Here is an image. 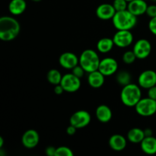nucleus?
I'll list each match as a JSON object with an SVG mask.
<instances>
[{"instance_id": "f257e3e1", "label": "nucleus", "mask_w": 156, "mask_h": 156, "mask_svg": "<svg viewBox=\"0 0 156 156\" xmlns=\"http://www.w3.org/2000/svg\"><path fill=\"white\" fill-rule=\"evenodd\" d=\"M21 25L17 19L12 16H2L0 18V39L2 41H12L18 36Z\"/></svg>"}, {"instance_id": "f03ea898", "label": "nucleus", "mask_w": 156, "mask_h": 156, "mask_svg": "<svg viewBox=\"0 0 156 156\" xmlns=\"http://www.w3.org/2000/svg\"><path fill=\"white\" fill-rule=\"evenodd\" d=\"M112 23L117 30H131L137 24V16L131 13L128 9L116 12Z\"/></svg>"}, {"instance_id": "7ed1b4c3", "label": "nucleus", "mask_w": 156, "mask_h": 156, "mask_svg": "<svg viewBox=\"0 0 156 156\" xmlns=\"http://www.w3.org/2000/svg\"><path fill=\"white\" fill-rule=\"evenodd\" d=\"M141 87L139 85L133 83H129V85L123 87L120 92V99L125 106L135 107L142 98Z\"/></svg>"}, {"instance_id": "20e7f679", "label": "nucleus", "mask_w": 156, "mask_h": 156, "mask_svg": "<svg viewBox=\"0 0 156 156\" xmlns=\"http://www.w3.org/2000/svg\"><path fill=\"white\" fill-rule=\"evenodd\" d=\"M100 62L101 59L97 52L91 49L84 50L79 56V64L88 73L98 70Z\"/></svg>"}, {"instance_id": "39448f33", "label": "nucleus", "mask_w": 156, "mask_h": 156, "mask_svg": "<svg viewBox=\"0 0 156 156\" xmlns=\"http://www.w3.org/2000/svg\"><path fill=\"white\" fill-rule=\"evenodd\" d=\"M134 108L136 112L140 116L151 117L156 113V101L149 97L141 98Z\"/></svg>"}, {"instance_id": "423d86ee", "label": "nucleus", "mask_w": 156, "mask_h": 156, "mask_svg": "<svg viewBox=\"0 0 156 156\" xmlns=\"http://www.w3.org/2000/svg\"><path fill=\"white\" fill-rule=\"evenodd\" d=\"M60 85L66 92H76L79 91L81 87V79L75 76L73 73H67L62 76Z\"/></svg>"}, {"instance_id": "0eeeda50", "label": "nucleus", "mask_w": 156, "mask_h": 156, "mask_svg": "<svg viewBox=\"0 0 156 156\" xmlns=\"http://www.w3.org/2000/svg\"><path fill=\"white\" fill-rule=\"evenodd\" d=\"M91 117L89 113L84 110H80L75 112L71 116L69 120L70 124L76 126L77 129L85 128L91 123Z\"/></svg>"}, {"instance_id": "6e6552de", "label": "nucleus", "mask_w": 156, "mask_h": 156, "mask_svg": "<svg viewBox=\"0 0 156 156\" xmlns=\"http://www.w3.org/2000/svg\"><path fill=\"white\" fill-rule=\"evenodd\" d=\"M113 41L119 48H126L133 42V35L129 30H117L113 37Z\"/></svg>"}, {"instance_id": "1a4fd4ad", "label": "nucleus", "mask_w": 156, "mask_h": 156, "mask_svg": "<svg viewBox=\"0 0 156 156\" xmlns=\"http://www.w3.org/2000/svg\"><path fill=\"white\" fill-rule=\"evenodd\" d=\"M137 59H146L152 52V45L147 39H140L135 43L133 48Z\"/></svg>"}, {"instance_id": "9d476101", "label": "nucleus", "mask_w": 156, "mask_h": 156, "mask_svg": "<svg viewBox=\"0 0 156 156\" xmlns=\"http://www.w3.org/2000/svg\"><path fill=\"white\" fill-rule=\"evenodd\" d=\"M118 69V62L112 57H106L101 59L98 70L105 76H110L115 74Z\"/></svg>"}, {"instance_id": "9b49d317", "label": "nucleus", "mask_w": 156, "mask_h": 156, "mask_svg": "<svg viewBox=\"0 0 156 156\" xmlns=\"http://www.w3.org/2000/svg\"><path fill=\"white\" fill-rule=\"evenodd\" d=\"M138 85L141 88L149 89L156 85V72L152 69L145 70L138 77Z\"/></svg>"}, {"instance_id": "f8f14e48", "label": "nucleus", "mask_w": 156, "mask_h": 156, "mask_svg": "<svg viewBox=\"0 0 156 156\" xmlns=\"http://www.w3.org/2000/svg\"><path fill=\"white\" fill-rule=\"evenodd\" d=\"M40 136L35 129H28L25 131L21 137V143L27 149H34L38 145Z\"/></svg>"}, {"instance_id": "ddd939ff", "label": "nucleus", "mask_w": 156, "mask_h": 156, "mask_svg": "<svg viewBox=\"0 0 156 156\" xmlns=\"http://www.w3.org/2000/svg\"><path fill=\"white\" fill-rule=\"evenodd\" d=\"M59 63L66 69H73L79 64V58L72 52H65L59 58Z\"/></svg>"}, {"instance_id": "4468645a", "label": "nucleus", "mask_w": 156, "mask_h": 156, "mask_svg": "<svg viewBox=\"0 0 156 156\" xmlns=\"http://www.w3.org/2000/svg\"><path fill=\"white\" fill-rule=\"evenodd\" d=\"M95 13L98 18L101 20L108 21L110 19L112 20L116 13V10L113 5L104 3L98 6Z\"/></svg>"}, {"instance_id": "2eb2a0df", "label": "nucleus", "mask_w": 156, "mask_h": 156, "mask_svg": "<svg viewBox=\"0 0 156 156\" xmlns=\"http://www.w3.org/2000/svg\"><path fill=\"white\" fill-rule=\"evenodd\" d=\"M148 5L146 0H133L128 3L127 9L136 16L144 15L147 10Z\"/></svg>"}, {"instance_id": "dca6fc26", "label": "nucleus", "mask_w": 156, "mask_h": 156, "mask_svg": "<svg viewBox=\"0 0 156 156\" xmlns=\"http://www.w3.org/2000/svg\"><path fill=\"white\" fill-rule=\"evenodd\" d=\"M108 144L111 149L115 152H121L126 147V139L120 134H114L111 136L108 141Z\"/></svg>"}, {"instance_id": "f3484780", "label": "nucleus", "mask_w": 156, "mask_h": 156, "mask_svg": "<svg viewBox=\"0 0 156 156\" xmlns=\"http://www.w3.org/2000/svg\"><path fill=\"white\" fill-rule=\"evenodd\" d=\"M105 81V76H104L99 70L88 73V83L91 88H99L103 86Z\"/></svg>"}, {"instance_id": "a211bd4d", "label": "nucleus", "mask_w": 156, "mask_h": 156, "mask_svg": "<svg viewBox=\"0 0 156 156\" xmlns=\"http://www.w3.org/2000/svg\"><path fill=\"white\" fill-rule=\"evenodd\" d=\"M95 115L98 121L106 123L111 121L112 118V111L108 106L105 105H99L95 111Z\"/></svg>"}, {"instance_id": "6ab92c4d", "label": "nucleus", "mask_w": 156, "mask_h": 156, "mask_svg": "<svg viewBox=\"0 0 156 156\" xmlns=\"http://www.w3.org/2000/svg\"><path fill=\"white\" fill-rule=\"evenodd\" d=\"M141 149L144 153L147 155L156 154V138L153 136H146L140 143Z\"/></svg>"}, {"instance_id": "aec40b11", "label": "nucleus", "mask_w": 156, "mask_h": 156, "mask_svg": "<svg viewBox=\"0 0 156 156\" xmlns=\"http://www.w3.org/2000/svg\"><path fill=\"white\" fill-rule=\"evenodd\" d=\"M27 8L25 0H11L9 4V11L12 15H20L24 13Z\"/></svg>"}, {"instance_id": "412c9836", "label": "nucleus", "mask_w": 156, "mask_h": 156, "mask_svg": "<svg viewBox=\"0 0 156 156\" xmlns=\"http://www.w3.org/2000/svg\"><path fill=\"white\" fill-rule=\"evenodd\" d=\"M145 137L144 130L140 128H133L127 133V140L132 143H140Z\"/></svg>"}, {"instance_id": "4be33fe9", "label": "nucleus", "mask_w": 156, "mask_h": 156, "mask_svg": "<svg viewBox=\"0 0 156 156\" xmlns=\"http://www.w3.org/2000/svg\"><path fill=\"white\" fill-rule=\"evenodd\" d=\"M114 45L115 44L113 41V38L104 37L98 41L97 49L100 53H107L112 50Z\"/></svg>"}, {"instance_id": "5701e85b", "label": "nucleus", "mask_w": 156, "mask_h": 156, "mask_svg": "<svg viewBox=\"0 0 156 156\" xmlns=\"http://www.w3.org/2000/svg\"><path fill=\"white\" fill-rule=\"evenodd\" d=\"M62 78V75L61 74V73L59 70L56 69H50L47 74V81H48L50 84H52V85H56L60 84Z\"/></svg>"}, {"instance_id": "b1692460", "label": "nucleus", "mask_w": 156, "mask_h": 156, "mask_svg": "<svg viewBox=\"0 0 156 156\" xmlns=\"http://www.w3.org/2000/svg\"><path fill=\"white\" fill-rule=\"evenodd\" d=\"M131 79H132V77H131L130 73L126 70L118 72L116 75V81L119 85L123 87L131 83Z\"/></svg>"}, {"instance_id": "393cba45", "label": "nucleus", "mask_w": 156, "mask_h": 156, "mask_svg": "<svg viewBox=\"0 0 156 156\" xmlns=\"http://www.w3.org/2000/svg\"><path fill=\"white\" fill-rule=\"evenodd\" d=\"M122 59H123V61L124 63L129 65V64L133 63L137 58L136 56L135 53H134L133 50H128V51H126L123 53Z\"/></svg>"}, {"instance_id": "a878e982", "label": "nucleus", "mask_w": 156, "mask_h": 156, "mask_svg": "<svg viewBox=\"0 0 156 156\" xmlns=\"http://www.w3.org/2000/svg\"><path fill=\"white\" fill-rule=\"evenodd\" d=\"M128 2L126 0H114L113 5L115 9L116 12L126 10L128 8Z\"/></svg>"}, {"instance_id": "bb28decb", "label": "nucleus", "mask_w": 156, "mask_h": 156, "mask_svg": "<svg viewBox=\"0 0 156 156\" xmlns=\"http://www.w3.org/2000/svg\"><path fill=\"white\" fill-rule=\"evenodd\" d=\"M74 153L67 146H59L56 148V156H73Z\"/></svg>"}, {"instance_id": "cd10ccee", "label": "nucleus", "mask_w": 156, "mask_h": 156, "mask_svg": "<svg viewBox=\"0 0 156 156\" xmlns=\"http://www.w3.org/2000/svg\"><path fill=\"white\" fill-rule=\"evenodd\" d=\"M72 73H73L75 76H77L78 78L82 79L84 76V75H85V73H86V72H85V69L82 68V66H81L80 64H79V65L75 66L74 68L72 69Z\"/></svg>"}, {"instance_id": "c85d7f7f", "label": "nucleus", "mask_w": 156, "mask_h": 156, "mask_svg": "<svg viewBox=\"0 0 156 156\" xmlns=\"http://www.w3.org/2000/svg\"><path fill=\"white\" fill-rule=\"evenodd\" d=\"M146 14L150 18H155V17H156V5H148Z\"/></svg>"}, {"instance_id": "c756f323", "label": "nucleus", "mask_w": 156, "mask_h": 156, "mask_svg": "<svg viewBox=\"0 0 156 156\" xmlns=\"http://www.w3.org/2000/svg\"><path fill=\"white\" fill-rule=\"evenodd\" d=\"M149 29L152 34L156 36V17L150 19L149 22Z\"/></svg>"}, {"instance_id": "7c9ffc66", "label": "nucleus", "mask_w": 156, "mask_h": 156, "mask_svg": "<svg viewBox=\"0 0 156 156\" xmlns=\"http://www.w3.org/2000/svg\"><path fill=\"white\" fill-rule=\"evenodd\" d=\"M148 97L156 101V85L148 89Z\"/></svg>"}, {"instance_id": "2f4dec72", "label": "nucleus", "mask_w": 156, "mask_h": 156, "mask_svg": "<svg viewBox=\"0 0 156 156\" xmlns=\"http://www.w3.org/2000/svg\"><path fill=\"white\" fill-rule=\"evenodd\" d=\"M56 148L53 147V146H48L45 150L46 155L47 156H56Z\"/></svg>"}, {"instance_id": "473e14b6", "label": "nucleus", "mask_w": 156, "mask_h": 156, "mask_svg": "<svg viewBox=\"0 0 156 156\" xmlns=\"http://www.w3.org/2000/svg\"><path fill=\"white\" fill-rule=\"evenodd\" d=\"M53 91H54V93L56 94H57V95H59V94H62V93H63L65 91H64V89H63V88H62V85H61L60 84H59V85H55L54 90H53Z\"/></svg>"}, {"instance_id": "72a5a7b5", "label": "nucleus", "mask_w": 156, "mask_h": 156, "mask_svg": "<svg viewBox=\"0 0 156 156\" xmlns=\"http://www.w3.org/2000/svg\"><path fill=\"white\" fill-rule=\"evenodd\" d=\"M76 130H77V128H76V126H73V125L70 124L69 126L67 127L66 133L69 136H73L76 133Z\"/></svg>"}, {"instance_id": "f704fd0d", "label": "nucleus", "mask_w": 156, "mask_h": 156, "mask_svg": "<svg viewBox=\"0 0 156 156\" xmlns=\"http://www.w3.org/2000/svg\"><path fill=\"white\" fill-rule=\"evenodd\" d=\"M144 133L146 136H152V130L150 128H146V129H144Z\"/></svg>"}, {"instance_id": "c9c22d12", "label": "nucleus", "mask_w": 156, "mask_h": 156, "mask_svg": "<svg viewBox=\"0 0 156 156\" xmlns=\"http://www.w3.org/2000/svg\"><path fill=\"white\" fill-rule=\"evenodd\" d=\"M4 145V140L2 137H0V149H2V146Z\"/></svg>"}, {"instance_id": "e433bc0d", "label": "nucleus", "mask_w": 156, "mask_h": 156, "mask_svg": "<svg viewBox=\"0 0 156 156\" xmlns=\"http://www.w3.org/2000/svg\"><path fill=\"white\" fill-rule=\"evenodd\" d=\"M31 1H33V2H40V1H41V0H31Z\"/></svg>"}, {"instance_id": "4c0bfd02", "label": "nucleus", "mask_w": 156, "mask_h": 156, "mask_svg": "<svg viewBox=\"0 0 156 156\" xmlns=\"http://www.w3.org/2000/svg\"><path fill=\"white\" fill-rule=\"evenodd\" d=\"M126 1H127V2H129L133 1V0H126Z\"/></svg>"}, {"instance_id": "58836bf2", "label": "nucleus", "mask_w": 156, "mask_h": 156, "mask_svg": "<svg viewBox=\"0 0 156 156\" xmlns=\"http://www.w3.org/2000/svg\"><path fill=\"white\" fill-rule=\"evenodd\" d=\"M153 1H155V2H156V0H153Z\"/></svg>"}, {"instance_id": "ea45409f", "label": "nucleus", "mask_w": 156, "mask_h": 156, "mask_svg": "<svg viewBox=\"0 0 156 156\" xmlns=\"http://www.w3.org/2000/svg\"><path fill=\"white\" fill-rule=\"evenodd\" d=\"M146 1H149V0H146Z\"/></svg>"}]
</instances>
